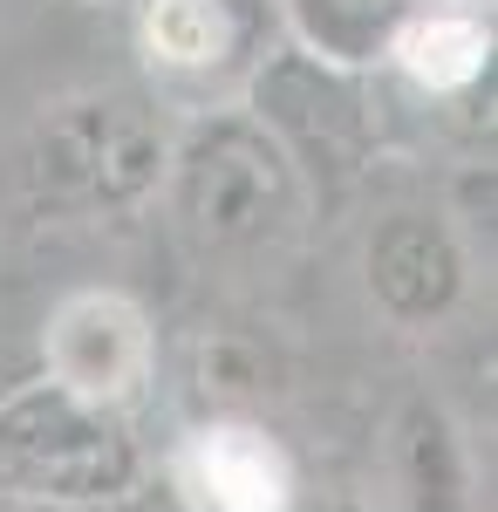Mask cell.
<instances>
[{"label": "cell", "mask_w": 498, "mask_h": 512, "mask_svg": "<svg viewBox=\"0 0 498 512\" xmlns=\"http://www.w3.org/2000/svg\"><path fill=\"white\" fill-rule=\"evenodd\" d=\"M389 76L423 103H451L492 69V0H417L383 41Z\"/></svg>", "instance_id": "cell-8"}, {"label": "cell", "mask_w": 498, "mask_h": 512, "mask_svg": "<svg viewBox=\"0 0 498 512\" xmlns=\"http://www.w3.org/2000/svg\"><path fill=\"white\" fill-rule=\"evenodd\" d=\"M164 123L137 103V96H69L55 103L35 130V192L48 205H137L164 185Z\"/></svg>", "instance_id": "cell-4"}, {"label": "cell", "mask_w": 498, "mask_h": 512, "mask_svg": "<svg viewBox=\"0 0 498 512\" xmlns=\"http://www.w3.org/2000/svg\"><path fill=\"white\" fill-rule=\"evenodd\" d=\"M198 253H260L301 212V171L253 117L212 110L164 164Z\"/></svg>", "instance_id": "cell-1"}, {"label": "cell", "mask_w": 498, "mask_h": 512, "mask_svg": "<svg viewBox=\"0 0 498 512\" xmlns=\"http://www.w3.org/2000/svg\"><path fill=\"white\" fill-rule=\"evenodd\" d=\"M171 478L192 512H294L287 451L260 424H239V417H212V424L185 431Z\"/></svg>", "instance_id": "cell-7"}, {"label": "cell", "mask_w": 498, "mask_h": 512, "mask_svg": "<svg viewBox=\"0 0 498 512\" xmlns=\"http://www.w3.org/2000/svg\"><path fill=\"white\" fill-rule=\"evenodd\" d=\"M0 512H103V506H55V499H28V492L0 485Z\"/></svg>", "instance_id": "cell-11"}, {"label": "cell", "mask_w": 498, "mask_h": 512, "mask_svg": "<svg viewBox=\"0 0 498 512\" xmlns=\"http://www.w3.org/2000/svg\"><path fill=\"white\" fill-rule=\"evenodd\" d=\"M458 246L437 219L423 212H396L383 233L369 239V287L396 321H430L451 308L458 294Z\"/></svg>", "instance_id": "cell-9"}, {"label": "cell", "mask_w": 498, "mask_h": 512, "mask_svg": "<svg viewBox=\"0 0 498 512\" xmlns=\"http://www.w3.org/2000/svg\"><path fill=\"white\" fill-rule=\"evenodd\" d=\"M410 7H417V0H280V14L301 21V35H307L301 48L342 62V69L376 62L383 41H389V28H396Z\"/></svg>", "instance_id": "cell-10"}, {"label": "cell", "mask_w": 498, "mask_h": 512, "mask_svg": "<svg viewBox=\"0 0 498 512\" xmlns=\"http://www.w3.org/2000/svg\"><path fill=\"white\" fill-rule=\"evenodd\" d=\"M41 383L69 390L89 410H123L137 403L144 383L157 369V335L151 315L116 294V287H89V294H69L55 315H48V335H41Z\"/></svg>", "instance_id": "cell-6"}, {"label": "cell", "mask_w": 498, "mask_h": 512, "mask_svg": "<svg viewBox=\"0 0 498 512\" xmlns=\"http://www.w3.org/2000/svg\"><path fill=\"white\" fill-rule=\"evenodd\" d=\"M280 0H137V55L178 110H226L280 48Z\"/></svg>", "instance_id": "cell-3"}, {"label": "cell", "mask_w": 498, "mask_h": 512, "mask_svg": "<svg viewBox=\"0 0 498 512\" xmlns=\"http://www.w3.org/2000/svg\"><path fill=\"white\" fill-rule=\"evenodd\" d=\"M144 472L130 431L55 383L0 396V485L55 506H110Z\"/></svg>", "instance_id": "cell-2"}, {"label": "cell", "mask_w": 498, "mask_h": 512, "mask_svg": "<svg viewBox=\"0 0 498 512\" xmlns=\"http://www.w3.org/2000/svg\"><path fill=\"white\" fill-rule=\"evenodd\" d=\"M253 96V123L287 151L294 171L307 178H348L369 144V103L355 96L342 62L314 55V48H273L260 76L246 82Z\"/></svg>", "instance_id": "cell-5"}]
</instances>
